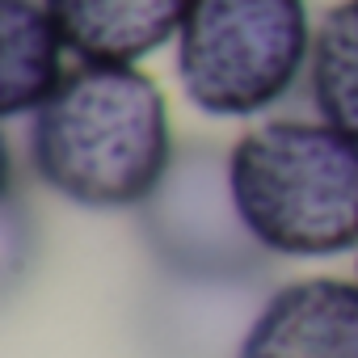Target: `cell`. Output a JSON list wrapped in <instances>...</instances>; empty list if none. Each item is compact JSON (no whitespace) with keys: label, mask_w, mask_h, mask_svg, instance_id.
Returning a JSON list of instances; mask_svg holds the SVG:
<instances>
[{"label":"cell","mask_w":358,"mask_h":358,"mask_svg":"<svg viewBox=\"0 0 358 358\" xmlns=\"http://www.w3.org/2000/svg\"><path fill=\"white\" fill-rule=\"evenodd\" d=\"M64 34L43 0H0V114H34L68 76Z\"/></svg>","instance_id":"cell-6"},{"label":"cell","mask_w":358,"mask_h":358,"mask_svg":"<svg viewBox=\"0 0 358 358\" xmlns=\"http://www.w3.org/2000/svg\"><path fill=\"white\" fill-rule=\"evenodd\" d=\"M30 173L89 211L148 207L177 164L160 85L139 64H76L30 114Z\"/></svg>","instance_id":"cell-1"},{"label":"cell","mask_w":358,"mask_h":358,"mask_svg":"<svg viewBox=\"0 0 358 358\" xmlns=\"http://www.w3.org/2000/svg\"><path fill=\"white\" fill-rule=\"evenodd\" d=\"M308 0H190L173 38L177 85L207 118H257L312 64Z\"/></svg>","instance_id":"cell-3"},{"label":"cell","mask_w":358,"mask_h":358,"mask_svg":"<svg viewBox=\"0 0 358 358\" xmlns=\"http://www.w3.org/2000/svg\"><path fill=\"white\" fill-rule=\"evenodd\" d=\"M76 64H139L177 38L190 0H43Z\"/></svg>","instance_id":"cell-5"},{"label":"cell","mask_w":358,"mask_h":358,"mask_svg":"<svg viewBox=\"0 0 358 358\" xmlns=\"http://www.w3.org/2000/svg\"><path fill=\"white\" fill-rule=\"evenodd\" d=\"M236 358H358V278H295L249 320Z\"/></svg>","instance_id":"cell-4"},{"label":"cell","mask_w":358,"mask_h":358,"mask_svg":"<svg viewBox=\"0 0 358 358\" xmlns=\"http://www.w3.org/2000/svg\"><path fill=\"white\" fill-rule=\"evenodd\" d=\"M308 89L316 114L358 143V0H341L316 22Z\"/></svg>","instance_id":"cell-7"},{"label":"cell","mask_w":358,"mask_h":358,"mask_svg":"<svg viewBox=\"0 0 358 358\" xmlns=\"http://www.w3.org/2000/svg\"><path fill=\"white\" fill-rule=\"evenodd\" d=\"M245 232L274 257L358 253V143L324 118H266L228 152Z\"/></svg>","instance_id":"cell-2"}]
</instances>
